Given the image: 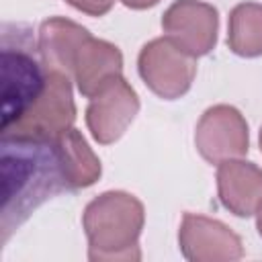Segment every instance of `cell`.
I'll return each instance as SVG.
<instances>
[{
  "instance_id": "13",
  "label": "cell",
  "mask_w": 262,
  "mask_h": 262,
  "mask_svg": "<svg viewBox=\"0 0 262 262\" xmlns=\"http://www.w3.org/2000/svg\"><path fill=\"white\" fill-rule=\"evenodd\" d=\"M55 143L61 156V166L70 190L88 188L100 178L102 174L100 160L78 129L72 127L66 133L57 135Z\"/></svg>"
},
{
  "instance_id": "2",
  "label": "cell",
  "mask_w": 262,
  "mask_h": 262,
  "mask_svg": "<svg viewBox=\"0 0 262 262\" xmlns=\"http://www.w3.org/2000/svg\"><path fill=\"white\" fill-rule=\"evenodd\" d=\"M145 225L143 203L125 190H106L94 196L84 213L82 227L88 237L92 262L141 260L139 235Z\"/></svg>"
},
{
  "instance_id": "11",
  "label": "cell",
  "mask_w": 262,
  "mask_h": 262,
  "mask_svg": "<svg viewBox=\"0 0 262 262\" xmlns=\"http://www.w3.org/2000/svg\"><path fill=\"white\" fill-rule=\"evenodd\" d=\"M217 194L235 217L256 215L262 203V168L242 158L217 164Z\"/></svg>"
},
{
  "instance_id": "1",
  "label": "cell",
  "mask_w": 262,
  "mask_h": 262,
  "mask_svg": "<svg viewBox=\"0 0 262 262\" xmlns=\"http://www.w3.org/2000/svg\"><path fill=\"white\" fill-rule=\"evenodd\" d=\"M63 190L70 188L55 139L2 137V242Z\"/></svg>"
},
{
  "instance_id": "18",
  "label": "cell",
  "mask_w": 262,
  "mask_h": 262,
  "mask_svg": "<svg viewBox=\"0 0 262 262\" xmlns=\"http://www.w3.org/2000/svg\"><path fill=\"white\" fill-rule=\"evenodd\" d=\"M258 141H260V151H262V127H260V137H258Z\"/></svg>"
},
{
  "instance_id": "6",
  "label": "cell",
  "mask_w": 262,
  "mask_h": 262,
  "mask_svg": "<svg viewBox=\"0 0 262 262\" xmlns=\"http://www.w3.org/2000/svg\"><path fill=\"white\" fill-rule=\"evenodd\" d=\"M196 151L209 164L244 158L250 149V131L244 115L231 104L209 106L194 129Z\"/></svg>"
},
{
  "instance_id": "8",
  "label": "cell",
  "mask_w": 262,
  "mask_h": 262,
  "mask_svg": "<svg viewBox=\"0 0 262 262\" xmlns=\"http://www.w3.org/2000/svg\"><path fill=\"white\" fill-rule=\"evenodd\" d=\"M162 29L186 53L203 57L217 45L219 12L201 0H174L162 16Z\"/></svg>"
},
{
  "instance_id": "12",
  "label": "cell",
  "mask_w": 262,
  "mask_h": 262,
  "mask_svg": "<svg viewBox=\"0 0 262 262\" xmlns=\"http://www.w3.org/2000/svg\"><path fill=\"white\" fill-rule=\"evenodd\" d=\"M90 31L66 16H49L37 33V51L47 70L63 72L72 78V63L82 41Z\"/></svg>"
},
{
  "instance_id": "17",
  "label": "cell",
  "mask_w": 262,
  "mask_h": 262,
  "mask_svg": "<svg viewBox=\"0 0 262 262\" xmlns=\"http://www.w3.org/2000/svg\"><path fill=\"white\" fill-rule=\"evenodd\" d=\"M256 229H258V233L262 237V203H260V207L256 211Z\"/></svg>"
},
{
  "instance_id": "4",
  "label": "cell",
  "mask_w": 262,
  "mask_h": 262,
  "mask_svg": "<svg viewBox=\"0 0 262 262\" xmlns=\"http://www.w3.org/2000/svg\"><path fill=\"white\" fill-rule=\"evenodd\" d=\"M72 78L63 72L49 70L47 84L27 113L2 127V137L8 139H55L74 127L76 102L72 94Z\"/></svg>"
},
{
  "instance_id": "16",
  "label": "cell",
  "mask_w": 262,
  "mask_h": 262,
  "mask_svg": "<svg viewBox=\"0 0 262 262\" xmlns=\"http://www.w3.org/2000/svg\"><path fill=\"white\" fill-rule=\"evenodd\" d=\"M119 2L125 4L127 8H133V10H145V8L156 6L160 0H119Z\"/></svg>"
},
{
  "instance_id": "7",
  "label": "cell",
  "mask_w": 262,
  "mask_h": 262,
  "mask_svg": "<svg viewBox=\"0 0 262 262\" xmlns=\"http://www.w3.org/2000/svg\"><path fill=\"white\" fill-rule=\"evenodd\" d=\"M178 246L188 262H235L244 258L242 237L231 227L190 211L182 215Z\"/></svg>"
},
{
  "instance_id": "5",
  "label": "cell",
  "mask_w": 262,
  "mask_h": 262,
  "mask_svg": "<svg viewBox=\"0 0 262 262\" xmlns=\"http://www.w3.org/2000/svg\"><path fill=\"white\" fill-rule=\"evenodd\" d=\"M196 57L186 53L170 37L147 41L137 55V72L143 84L164 100L184 96L196 76Z\"/></svg>"
},
{
  "instance_id": "9",
  "label": "cell",
  "mask_w": 262,
  "mask_h": 262,
  "mask_svg": "<svg viewBox=\"0 0 262 262\" xmlns=\"http://www.w3.org/2000/svg\"><path fill=\"white\" fill-rule=\"evenodd\" d=\"M137 113L139 96L135 88L119 76L90 98L86 106V125L94 141L108 145L123 137Z\"/></svg>"
},
{
  "instance_id": "15",
  "label": "cell",
  "mask_w": 262,
  "mask_h": 262,
  "mask_svg": "<svg viewBox=\"0 0 262 262\" xmlns=\"http://www.w3.org/2000/svg\"><path fill=\"white\" fill-rule=\"evenodd\" d=\"M66 2L88 16H104L115 4V0H66Z\"/></svg>"
},
{
  "instance_id": "14",
  "label": "cell",
  "mask_w": 262,
  "mask_h": 262,
  "mask_svg": "<svg viewBox=\"0 0 262 262\" xmlns=\"http://www.w3.org/2000/svg\"><path fill=\"white\" fill-rule=\"evenodd\" d=\"M227 47L239 57L262 55V4L239 2L229 12Z\"/></svg>"
},
{
  "instance_id": "3",
  "label": "cell",
  "mask_w": 262,
  "mask_h": 262,
  "mask_svg": "<svg viewBox=\"0 0 262 262\" xmlns=\"http://www.w3.org/2000/svg\"><path fill=\"white\" fill-rule=\"evenodd\" d=\"M29 41L16 39L4 31L2 35V127L20 119L37 100L47 84L49 70L45 68L37 45L31 51Z\"/></svg>"
},
{
  "instance_id": "10",
  "label": "cell",
  "mask_w": 262,
  "mask_h": 262,
  "mask_svg": "<svg viewBox=\"0 0 262 262\" xmlns=\"http://www.w3.org/2000/svg\"><path fill=\"white\" fill-rule=\"evenodd\" d=\"M119 76H123L121 49L106 39L86 37L72 63V80L76 82L78 92L92 98Z\"/></svg>"
}]
</instances>
